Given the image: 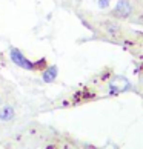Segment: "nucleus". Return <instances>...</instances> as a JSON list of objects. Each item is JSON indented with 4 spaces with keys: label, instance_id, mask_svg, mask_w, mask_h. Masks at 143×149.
<instances>
[{
    "label": "nucleus",
    "instance_id": "3",
    "mask_svg": "<svg viewBox=\"0 0 143 149\" xmlns=\"http://www.w3.org/2000/svg\"><path fill=\"white\" fill-rule=\"evenodd\" d=\"M115 13L120 14L122 17H126V15H129V13H131V5L126 2V0H120L117 3V8H115Z\"/></svg>",
    "mask_w": 143,
    "mask_h": 149
},
{
    "label": "nucleus",
    "instance_id": "4",
    "mask_svg": "<svg viewBox=\"0 0 143 149\" xmlns=\"http://www.w3.org/2000/svg\"><path fill=\"white\" fill-rule=\"evenodd\" d=\"M14 115H15V112H14L13 106H3L2 109H0V120H3V121L13 120Z\"/></svg>",
    "mask_w": 143,
    "mask_h": 149
},
{
    "label": "nucleus",
    "instance_id": "1",
    "mask_svg": "<svg viewBox=\"0 0 143 149\" xmlns=\"http://www.w3.org/2000/svg\"><path fill=\"white\" fill-rule=\"evenodd\" d=\"M9 58L15 66H19L22 69H28V71H36V69H43L46 66V62L45 58L42 60H37V62H32V60L26 58L25 54L20 51L17 48H11L9 51Z\"/></svg>",
    "mask_w": 143,
    "mask_h": 149
},
{
    "label": "nucleus",
    "instance_id": "5",
    "mask_svg": "<svg viewBox=\"0 0 143 149\" xmlns=\"http://www.w3.org/2000/svg\"><path fill=\"white\" fill-rule=\"evenodd\" d=\"M109 5V0H98V6L100 8H106Z\"/></svg>",
    "mask_w": 143,
    "mask_h": 149
},
{
    "label": "nucleus",
    "instance_id": "2",
    "mask_svg": "<svg viewBox=\"0 0 143 149\" xmlns=\"http://www.w3.org/2000/svg\"><path fill=\"white\" fill-rule=\"evenodd\" d=\"M57 74H59V69L57 66H46L45 69H43L42 72V80L45 81V83H52L54 80L57 79Z\"/></svg>",
    "mask_w": 143,
    "mask_h": 149
},
{
    "label": "nucleus",
    "instance_id": "6",
    "mask_svg": "<svg viewBox=\"0 0 143 149\" xmlns=\"http://www.w3.org/2000/svg\"><path fill=\"white\" fill-rule=\"evenodd\" d=\"M63 149H73V148H69V146H66V148H63Z\"/></svg>",
    "mask_w": 143,
    "mask_h": 149
}]
</instances>
